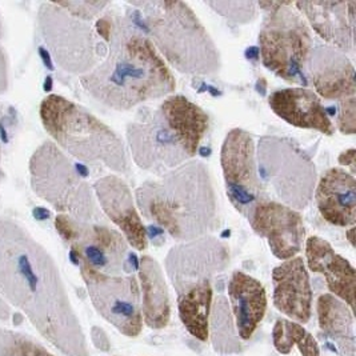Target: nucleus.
Masks as SVG:
<instances>
[{
	"label": "nucleus",
	"mask_w": 356,
	"mask_h": 356,
	"mask_svg": "<svg viewBox=\"0 0 356 356\" xmlns=\"http://www.w3.org/2000/svg\"><path fill=\"white\" fill-rule=\"evenodd\" d=\"M3 36V23H1V17H0V39Z\"/></svg>",
	"instance_id": "72a5a7b5"
},
{
	"label": "nucleus",
	"mask_w": 356,
	"mask_h": 356,
	"mask_svg": "<svg viewBox=\"0 0 356 356\" xmlns=\"http://www.w3.org/2000/svg\"><path fill=\"white\" fill-rule=\"evenodd\" d=\"M306 74L316 92L328 100L355 97V68L350 59L331 46H318L308 56Z\"/></svg>",
	"instance_id": "f3484780"
},
{
	"label": "nucleus",
	"mask_w": 356,
	"mask_h": 356,
	"mask_svg": "<svg viewBox=\"0 0 356 356\" xmlns=\"http://www.w3.org/2000/svg\"><path fill=\"white\" fill-rule=\"evenodd\" d=\"M220 164L231 204L250 219L254 207L264 199L252 135L243 129L229 131L220 151Z\"/></svg>",
	"instance_id": "ddd939ff"
},
{
	"label": "nucleus",
	"mask_w": 356,
	"mask_h": 356,
	"mask_svg": "<svg viewBox=\"0 0 356 356\" xmlns=\"http://www.w3.org/2000/svg\"><path fill=\"white\" fill-rule=\"evenodd\" d=\"M306 259L312 273L322 274L328 290L354 311L355 306V268L337 254L332 245L319 236L308 238Z\"/></svg>",
	"instance_id": "4be33fe9"
},
{
	"label": "nucleus",
	"mask_w": 356,
	"mask_h": 356,
	"mask_svg": "<svg viewBox=\"0 0 356 356\" xmlns=\"http://www.w3.org/2000/svg\"><path fill=\"white\" fill-rule=\"evenodd\" d=\"M258 177L268 184L282 204L292 210L306 209L316 186L315 164L286 138L264 136L258 148Z\"/></svg>",
	"instance_id": "9d476101"
},
{
	"label": "nucleus",
	"mask_w": 356,
	"mask_h": 356,
	"mask_svg": "<svg viewBox=\"0 0 356 356\" xmlns=\"http://www.w3.org/2000/svg\"><path fill=\"white\" fill-rule=\"evenodd\" d=\"M38 24L49 55L65 72L84 76L97 67L107 52V44L86 20L72 17L58 3H43Z\"/></svg>",
	"instance_id": "1a4fd4ad"
},
{
	"label": "nucleus",
	"mask_w": 356,
	"mask_h": 356,
	"mask_svg": "<svg viewBox=\"0 0 356 356\" xmlns=\"http://www.w3.org/2000/svg\"><path fill=\"white\" fill-rule=\"evenodd\" d=\"M274 306L298 323L306 324L312 315V290L303 258L286 260L273 271Z\"/></svg>",
	"instance_id": "6ab92c4d"
},
{
	"label": "nucleus",
	"mask_w": 356,
	"mask_h": 356,
	"mask_svg": "<svg viewBox=\"0 0 356 356\" xmlns=\"http://www.w3.org/2000/svg\"><path fill=\"white\" fill-rule=\"evenodd\" d=\"M139 280L143 292V322L155 330L167 327L171 318V305L167 283L161 264L145 255L139 260Z\"/></svg>",
	"instance_id": "b1692460"
},
{
	"label": "nucleus",
	"mask_w": 356,
	"mask_h": 356,
	"mask_svg": "<svg viewBox=\"0 0 356 356\" xmlns=\"http://www.w3.org/2000/svg\"><path fill=\"white\" fill-rule=\"evenodd\" d=\"M348 239H350V243H351V245H354V227H351L350 228V231H348Z\"/></svg>",
	"instance_id": "2f4dec72"
},
{
	"label": "nucleus",
	"mask_w": 356,
	"mask_h": 356,
	"mask_svg": "<svg viewBox=\"0 0 356 356\" xmlns=\"http://www.w3.org/2000/svg\"><path fill=\"white\" fill-rule=\"evenodd\" d=\"M39 116L52 142L65 154L116 174H129V155L122 138L81 104L49 94L40 103Z\"/></svg>",
	"instance_id": "423d86ee"
},
{
	"label": "nucleus",
	"mask_w": 356,
	"mask_h": 356,
	"mask_svg": "<svg viewBox=\"0 0 356 356\" xmlns=\"http://www.w3.org/2000/svg\"><path fill=\"white\" fill-rule=\"evenodd\" d=\"M68 14L81 20L90 22L99 17L106 7L110 6L107 1H62L58 3Z\"/></svg>",
	"instance_id": "cd10ccee"
},
{
	"label": "nucleus",
	"mask_w": 356,
	"mask_h": 356,
	"mask_svg": "<svg viewBox=\"0 0 356 356\" xmlns=\"http://www.w3.org/2000/svg\"><path fill=\"white\" fill-rule=\"evenodd\" d=\"M273 340L277 353L289 355L296 346L302 356H321L318 341L302 324L287 319H279L273 330Z\"/></svg>",
	"instance_id": "bb28decb"
},
{
	"label": "nucleus",
	"mask_w": 356,
	"mask_h": 356,
	"mask_svg": "<svg viewBox=\"0 0 356 356\" xmlns=\"http://www.w3.org/2000/svg\"><path fill=\"white\" fill-rule=\"evenodd\" d=\"M6 51L0 46V95L6 94L10 88V70Z\"/></svg>",
	"instance_id": "c756f323"
},
{
	"label": "nucleus",
	"mask_w": 356,
	"mask_h": 356,
	"mask_svg": "<svg viewBox=\"0 0 356 356\" xmlns=\"http://www.w3.org/2000/svg\"><path fill=\"white\" fill-rule=\"evenodd\" d=\"M271 110L282 120L302 130H314L327 136L335 129L319 97L305 87H292L273 92L268 97Z\"/></svg>",
	"instance_id": "aec40b11"
},
{
	"label": "nucleus",
	"mask_w": 356,
	"mask_h": 356,
	"mask_svg": "<svg viewBox=\"0 0 356 356\" xmlns=\"http://www.w3.org/2000/svg\"><path fill=\"white\" fill-rule=\"evenodd\" d=\"M252 229L267 241L277 259L295 258L305 243L306 229L298 211L275 202L261 199L250 216Z\"/></svg>",
	"instance_id": "4468645a"
},
{
	"label": "nucleus",
	"mask_w": 356,
	"mask_h": 356,
	"mask_svg": "<svg viewBox=\"0 0 356 356\" xmlns=\"http://www.w3.org/2000/svg\"><path fill=\"white\" fill-rule=\"evenodd\" d=\"M356 102L355 97L340 102L338 127L340 132L346 135H354L356 131Z\"/></svg>",
	"instance_id": "c85d7f7f"
},
{
	"label": "nucleus",
	"mask_w": 356,
	"mask_h": 356,
	"mask_svg": "<svg viewBox=\"0 0 356 356\" xmlns=\"http://www.w3.org/2000/svg\"><path fill=\"white\" fill-rule=\"evenodd\" d=\"M0 295L67 356H87L81 324L59 268L29 229L0 219Z\"/></svg>",
	"instance_id": "f257e3e1"
},
{
	"label": "nucleus",
	"mask_w": 356,
	"mask_h": 356,
	"mask_svg": "<svg viewBox=\"0 0 356 356\" xmlns=\"http://www.w3.org/2000/svg\"><path fill=\"white\" fill-rule=\"evenodd\" d=\"M129 6L135 24L146 31L165 63L193 76H211L219 71V49L187 3L134 1Z\"/></svg>",
	"instance_id": "39448f33"
},
{
	"label": "nucleus",
	"mask_w": 356,
	"mask_h": 356,
	"mask_svg": "<svg viewBox=\"0 0 356 356\" xmlns=\"http://www.w3.org/2000/svg\"><path fill=\"white\" fill-rule=\"evenodd\" d=\"M91 302L97 312L126 337H138L143 328L140 289L134 275L110 276L81 268Z\"/></svg>",
	"instance_id": "f8f14e48"
},
{
	"label": "nucleus",
	"mask_w": 356,
	"mask_h": 356,
	"mask_svg": "<svg viewBox=\"0 0 356 356\" xmlns=\"http://www.w3.org/2000/svg\"><path fill=\"white\" fill-rule=\"evenodd\" d=\"M4 178V172H3V167H1V145H0V183Z\"/></svg>",
	"instance_id": "473e14b6"
},
{
	"label": "nucleus",
	"mask_w": 356,
	"mask_h": 356,
	"mask_svg": "<svg viewBox=\"0 0 356 356\" xmlns=\"http://www.w3.org/2000/svg\"><path fill=\"white\" fill-rule=\"evenodd\" d=\"M318 210L324 220L337 227H354L356 222V180L354 175L330 168L315 191Z\"/></svg>",
	"instance_id": "412c9836"
},
{
	"label": "nucleus",
	"mask_w": 356,
	"mask_h": 356,
	"mask_svg": "<svg viewBox=\"0 0 356 356\" xmlns=\"http://www.w3.org/2000/svg\"><path fill=\"white\" fill-rule=\"evenodd\" d=\"M92 190L97 204L120 229L129 245L138 251H145L148 245V234L129 184L118 175H106L97 179Z\"/></svg>",
	"instance_id": "2eb2a0df"
},
{
	"label": "nucleus",
	"mask_w": 356,
	"mask_h": 356,
	"mask_svg": "<svg viewBox=\"0 0 356 356\" xmlns=\"http://www.w3.org/2000/svg\"><path fill=\"white\" fill-rule=\"evenodd\" d=\"M103 60L81 76L83 88L108 108L130 111L174 94L177 81L145 33L127 17L113 15V33Z\"/></svg>",
	"instance_id": "f03ea898"
},
{
	"label": "nucleus",
	"mask_w": 356,
	"mask_h": 356,
	"mask_svg": "<svg viewBox=\"0 0 356 356\" xmlns=\"http://www.w3.org/2000/svg\"><path fill=\"white\" fill-rule=\"evenodd\" d=\"M212 305V287L210 280H203L179 295V316L187 331L200 341L209 339Z\"/></svg>",
	"instance_id": "a878e982"
},
{
	"label": "nucleus",
	"mask_w": 356,
	"mask_h": 356,
	"mask_svg": "<svg viewBox=\"0 0 356 356\" xmlns=\"http://www.w3.org/2000/svg\"><path fill=\"white\" fill-rule=\"evenodd\" d=\"M316 309L319 327L324 334L338 344L343 354L355 355L353 309L332 293H323L318 299Z\"/></svg>",
	"instance_id": "393cba45"
},
{
	"label": "nucleus",
	"mask_w": 356,
	"mask_h": 356,
	"mask_svg": "<svg viewBox=\"0 0 356 356\" xmlns=\"http://www.w3.org/2000/svg\"><path fill=\"white\" fill-rule=\"evenodd\" d=\"M228 296L239 337L244 340L252 338L267 311L264 286L255 277L236 271L228 282Z\"/></svg>",
	"instance_id": "5701e85b"
},
{
	"label": "nucleus",
	"mask_w": 356,
	"mask_h": 356,
	"mask_svg": "<svg viewBox=\"0 0 356 356\" xmlns=\"http://www.w3.org/2000/svg\"><path fill=\"white\" fill-rule=\"evenodd\" d=\"M293 6L334 49L354 51L355 1H298Z\"/></svg>",
	"instance_id": "a211bd4d"
},
{
	"label": "nucleus",
	"mask_w": 356,
	"mask_h": 356,
	"mask_svg": "<svg viewBox=\"0 0 356 356\" xmlns=\"http://www.w3.org/2000/svg\"><path fill=\"white\" fill-rule=\"evenodd\" d=\"M267 14L259 33L263 65L277 78L306 88V65L312 51V36L307 23L293 3H257Z\"/></svg>",
	"instance_id": "6e6552de"
},
{
	"label": "nucleus",
	"mask_w": 356,
	"mask_h": 356,
	"mask_svg": "<svg viewBox=\"0 0 356 356\" xmlns=\"http://www.w3.org/2000/svg\"><path fill=\"white\" fill-rule=\"evenodd\" d=\"M210 126L207 113L183 95L164 97L156 110H147L127 126V142L135 164L156 177L193 161Z\"/></svg>",
	"instance_id": "20e7f679"
},
{
	"label": "nucleus",
	"mask_w": 356,
	"mask_h": 356,
	"mask_svg": "<svg viewBox=\"0 0 356 356\" xmlns=\"http://www.w3.org/2000/svg\"><path fill=\"white\" fill-rule=\"evenodd\" d=\"M33 193L62 215L83 223H97L100 212L92 187L83 178L81 165L72 162L52 140L35 149L29 163Z\"/></svg>",
	"instance_id": "0eeeda50"
},
{
	"label": "nucleus",
	"mask_w": 356,
	"mask_h": 356,
	"mask_svg": "<svg viewBox=\"0 0 356 356\" xmlns=\"http://www.w3.org/2000/svg\"><path fill=\"white\" fill-rule=\"evenodd\" d=\"M339 163L341 165L350 167L351 168V175L355 172V149L350 148L343 151L339 155Z\"/></svg>",
	"instance_id": "7c9ffc66"
},
{
	"label": "nucleus",
	"mask_w": 356,
	"mask_h": 356,
	"mask_svg": "<svg viewBox=\"0 0 356 356\" xmlns=\"http://www.w3.org/2000/svg\"><path fill=\"white\" fill-rule=\"evenodd\" d=\"M136 209L179 242L209 236L218 227V199L209 167L190 161L147 180L135 193Z\"/></svg>",
	"instance_id": "7ed1b4c3"
},
{
	"label": "nucleus",
	"mask_w": 356,
	"mask_h": 356,
	"mask_svg": "<svg viewBox=\"0 0 356 356\" xmlns=\"http://www.w3.org/2000/svg\"><path fill=\"white\" fill-rule=\"evenodd\" d=\"M227 259L226 247L213 236H204L174 247L167 257V270L174 284L179 290L183 289L180 292L183 293L194 286L196 276L219 271Z\"/></svg>",
	"instance_id": "dca6fc26"
},
{
	"label": "nucleus",
	"mask_w": 356,
	"mask_h": 356,
	"mask_svg": "<svg viewBox=\"0 0 356 356\" xmlns=\"http://www.w3.org/2000/svg\"><path fill=\"white\" fill-rule=\"evenodd\" d=\"M55 228L70 244L71 257L79 268L110 276L126 271L129 243L119 231L100 223L78 222L62 213L55 218Z\"/></svg>",
	"instance_id": "9b49d317"
}]
</instances>
